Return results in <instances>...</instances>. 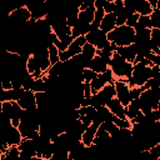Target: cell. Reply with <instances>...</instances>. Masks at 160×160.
Wrapping results in <instances>:
<instances>
[{
    "mask_svg": "<svg viewBox=\"0 0 160 160\" xmlns=\"http://www.w3.org/2000/svg\"><path fill=\"white\" fill-rule=\"evenodd\" d=\"M106 39L116 46H129L135 41V31L126 25L116 26L114 30L106 34Z\"/></svg>",
    "mask_w": 160,
    "mask_h": 160,
    "instance_id": "cell-2",
    "label": "cell"
},
{
    "mask_svg": "<svg viewBox=\"0 0 160 160\" xmlns=\"http://www.w3.org/2000/svg\"><path fill=\"white\" fill-rule=\"evenodd\" d=\"M32 158H35V156L28 151H19V159L20 160H32Z\"/></svg>",
    "mask_w": 160,
    "mask_h": 160,
    "instance_id": "cell-34",
    "label": "cell"
},
{
    "mask_svg": "<svg viewBox=\"0 0 160 160\" xmlns=\"http://www.w3.org/2000/svg\"><path fill=\"white\" fill-rule=\"evenodd\" d=\"M24 92V89L21 88V89H11V90H9V95H10V101H18L19 99H20V96H21V94Z\"/></svg>",
    "mask_w": 160,
    "mask_h": 160,
    "instance_id": "cell-26",
    "label": "cell"
},
{
    "mask_svg": "<svg viewBox=\"0 0 160 160\" xmlns=\"http://www.w3.org/2000/svg\"><path fill=\"white\" fill-rule=\"evenodd\" d=\"M105 106L110 110V112H111L114 116L120 118V119H125V118H126V115H125V108L121 105V102H120L116 98L110 99V100L106 102Z\"/></svg>",
    "mask_w": 160,
    "mask_h": 160,
    "instance_id": "cell-6",
    "label": "cell"
},
{
    "mask_svg": "<svg viewBox=\"0 0 160 160\" xmlns=\"http://www.w3.org/2000/svg\"><path fill=\"white\" fill-rule=\"evenodd\" d=\"M32 160H44V159L40 158V156H35V158H32Z\"/></svg>",
    "mask_w": 160,
    "mask_h": 160,
    "instance_id": "cell-38",
    "label": "cell"
},
{
    "mask_svg": "<svg viewBox=\"0 0 160 160\" xmlns=\"http://www.w3.org/2000/svg\"><path fill=\"white\" fill-rule=\"evenodd\" d=\"M94 12H95V8L94 6L88 8V9L82 10V11H79L78 21L82 22V24H86V25H91L92 19H94Z\"/></svg>",
    "mask_w": 160,
    "mask_h": 160,
    "instance_id": "cell-12",
    "label": "cell"
},
{
    "mask_svg": "<svg viewBox=\"0 0 160 160\" xmlns=\"http://www.w3.org/2000/svg\"><path fill=\"white\" fill-rule=\"evenodd\" d=\"M102 10L105 14H110V12H114L115 10V4H114V0H106L104 6H102Z\"/></svg>",
    "mask_w": 160,
    "mask_h": 160,
    "instance_id": "cell-29",
    "label": "cell"
},
{
    "mask_svg": "<svg viewBox=\"0 0 160 160\" xmlns=\"http://www.w3.org/2000/svg\"><path fill=\"white\" fill-rule=\"evenodd\" d=\"M142 29H150L151 30V22H150V16H145V15H140L139 20L136 22V25L134 26V31H139Z\"/></svg>",
    "mask_w": 160,
    "mask_h": 160,
    "instance_id": "cell-16",
    "label": "cell"
},
{
    "mask_svg": "<svg viewBox=\"0 0 160 160\" xmlns=\"http://www.w3.org/2000/svg\"><path fill=\"white\" fill-rule=\"evenodd\" d=\"M96 96L99 98L101 105L105 106L106 102H108L110 99L115 98V88H114V84H106L99 92H96Z\"/></svg>",
    "mask_w": 160,
    "mask_h": 160,
    "instance_id": "cell-7",
    "label": "cell"
},
{
    "mask_svg": "<svg viewBox=\"0 0 160 160\" xmlns=\"http://www.w3.org/2000/svg\"><path fill=\"white\" fill-rule=\"evenodd\" d=\"M1 108H2V114L9 116L11 119V112H12V102L11 101H5L1 102Z\"/></svg>",
    "mask_w": 160,
    "mask_h": 160,
    "instance_id": "cell-27",
    "label": "cell"
},
{
    "mask_svg": "<svg viewBox=\"0 0 160 160\" xmlns=\"http://www.w3.org/2000/svg\"><path fill=\"white\" fill-rule=\"evenodd\" d=\"M104 160H115V159L111 158V156H106V158H104Z\"/></svg>",
    "mask_w": 160,
    "mask_h": 160,
    "instance_id": "cell-37",
    "label": "cell"
},
{
    "mask_svg": "<svg viewBox=\"0 0 160 160\" xmlns=\"http://www.w3.org/2000/svg\"><path fill=\"white\" fill-rule=\"evenodd\" d=\"M5 101H10V95H9V90H0V102H5Z\"/></svg>",
    "mask_w": 160,
    "mask_h": 160,
    "instance_id": "cell-33",
    "label": "cell"
},
{
    "mask_svg": "<svg viewBox=\"0 0 160 160\" xmlns=\"http://www.w3.org/2000/svg\"><path fill=\"white\" fill-rule=\"evenodd\" d=\"M116 28V16L114 12H110V14H105L104 15V19L100 24V30L104 31L105 34L110 32L111 30H114Z\"/></svg>",
    "mask_w": 160,
    "mask_h": 160,
    "instance_id": "cell-9",
    "label": "cell"
},
{
    "mask_svg": "<svg viewBox=\"0 0 160 160\" xmlns=\"http://www.w3.org/2000/svg\"><path fill=\"white\" fill-rule=\"evenodd\" d=\"M31 91L32 92H46V82L42 78H38L34 79L32 86H31Z\"/></svg>",
    "mask_w": 160,
    "mask_h": 160,
    "instance_id": "cell-17",
    "label": "cell"
},
{
    "mask_svg": "<svg viewBox=\"0 0 160 160\" xmlns=\"http://www.w3.org/2000/svg\"><path fill=\"white\" fill-rule=\"evenodd\" d=\"M1 88L2 90H11L12 86H11V81L9 78H2L1 79Z\"/></svg>",
    "mask_w": 160,
    "mask_h": 160,
    "instance_id": "cell-32",
    "label": "cell"
},
{
    "mask_svg": "<svg viewBox=\"0 0 160 160\" xmlns=\"http://www.w3.org/2000/svg\"><path fill=\"white\" fill-rule=\"evenodd\" d=\"M104 15H105V12H104L102 9L95 10V12H94V19H92V22H91V25H90V29H99V28H100V24H101V21H102V19H104Z\"/></svg>",
    "mask_w": 160,
    "mask_h": 160,
    "instance_id": "cell-18",
    "label": "cell"
},
{
    "mask_svg": "<svg viewBox=\"0 0 160 160\" xmlns=\"http://www.w3.org/2000/svg\"><path fill=\"white\" fill-rule=\"evenodd\" d=\"M16 102L22 110H36L38 109L36 101H35V92H32L31 90H24V92L21 94L20 99Z\"/></svg>",
    "mask_w": 160,
    "mask_h": 160,
    "instance_id": "cell-4",
    "label": "cell"
},
{
    "mask_svg": "<svg viewBox=\"0 0 160 160\" xmlns=\"http://www.w3.org/2000/svg\"><path fill=\"white\" fill-rule=\"evenodd\" d=\"M139 14L138 12H135V14H132V15H130L128 19H126V22H125V25L126 26H129V28H132L134 29V26L136 25V22H138V20H139Z\"/></svg>",
    "mask_w": 160,
    "mask_h": 160,
    "instance_id": "cell-28",
    "label": "cell"
},
{
    "mask_svg": "<svg viewBox=\"0 0 160 160\" xmlns=\"http://www.w3.org/2000/svg\"><path fill=\"white\" fill-rule=\"evenodd\" d=\"M1 160H20L19 159V149L18 146H9L8 150L1 154Z\"/></svg>",
    "mask_w": 160,
    "mask_h": 160,
    "instance_id": "cell-15",
    "label": "cell"
},
{
    "mask_svg": "<svg viewBox=\"0 0 160 160\" xmlns=\"http://www.w3.org/2000/svg\"><path fill=\"white\" fill-rule=\"evenodd\" d=\"M149 16L151 22V29H160V9H154Z\"/></svg>",
    "mask_w": 160,
    "mask_h": 160,
    "instance_id": "cell-21",
    "label": "cell"
},
{
    "mask_svg": "<svg viewBox=\"0 0 160 160\" xmlns=\"http://www.w3.org/2000/svg\"><path fill=\"white\" fill-rule=\"evenodd\" d=\"M108 68H109V64L102 58H100L99 55H95L89 61V64L86 66V69H90V70H92L96 74H104L108 70Z\"/></svg>",
    "mask_w": 160,
    "mask_h": 160,
    "instance_id": "cell-5",
    "label": "cell"
},
{
    "mask_svg": "<svg viewBox=\"0 0 160 160\" xmlns=\"http://www.w3.org/2000/svg\"><path fill=\"white\" fill-rule=\"evenodd\" d=\"M141 92H142L141 88H138V86L129 88V99H130V101L131 100H135V99H139L140 95H141Z\"/></svg>",
    "mask_w": 160,
    "mask_h": 160,
    "instance_id": "cell-25",
    "label": "cell"
},
{
    "mask_svg": "<svg viewBox=\"0 0 160 160\" xmlns=\"http://www.w3.org/2000/svg\"><path fill=\"white\" fill-rule=\"evenodd\" d=\"M65 52H66L68 58H69V59H71V58H74V56H76V55L81 54V46H79L78 44H75V42L72 41V42L69 45V48L65 50Z\"/></svg>",
    "mask_w": 160,
    "mask_h": 160,
    "instance_id": "cell-23",
    "label": "cell"
},
{
    "mask_svg": "<svg viewBox=\"0 0 160 160\" xmlns=\"http://www.w3.org/2000/svg\"><path fill=\"white\" fill-rule=\"evenodd\" d=\"M111 121L115 124V126L118 129H130L131 128V122L126 118L125 119H120V118H116V116L112 115V120Z\"/></svg>",
    "mask_w": 160,
    "mask_h": 160,
    "instance_id": "cell-22",
    "label": "cell"
},
{
    "mask_svg": "<svg viewBox=\"0 0 160 160\" xmlns=\"http://www.w3.org/2000/svg\"><path fill=\"white\" fill-rule=\"evenodd\" d=\"M114 88H115V98L121 102V105L124 108H126L130 102L128 82L122 81V80H115L114 81Z\"/></svg>",
    "mask_w": 160,
    "mask_h": 160,
    "instance_id": "cell-3",
    "label": "cell"
},
{
    "mask_svg": "<svg viewBox=\"0 0 160 160\" xmlns=\"http://www.w3.org/2000/svg\"><path fill=\"white\" fill-rule=\"evenodd\" d=\"M81 55H82L85 59L91 60V59L96 55V49H95V46H92V45H90V44L86 42V44L81 48Z\"/></svg>",
    "mask_w": 160,
    "mask_h": 160,
    "instance_id": "cell-20",
    "label": "cell"
},
{
    "mask_svg": "<svg viewBox=\"0 0 160 160\" xmlns=\"http://www.w3.org/2000/svg\"><path fill=\"white\" fill-rule=\"evenodd\" d=\"M72 41H74L75 44H78L79 46H81V48L86 44V39H85V36H78V38H75Z\"/></svg>",
    "mask_w": 160,
    "mask_h": 160,
    "instance_id": "cell-35",
    "label": "cell"
},
{
    "mask_svg": "<svg viewBox=\"0 0 160 160\" xmlns=\"http://www.w3.org/2000/svg\"><path fill=\"white\" fill-rule=\"evenodd\" d=\"M0 156H1V154H0ZM0 160H1V159H0Z\"/></svg>",
    "mask_w": 160,
    "mask_h": 160,
    "instance_id": "cell-39",
    "label": "cell"
},
{
    "mask_svg": "<svg viewBox=\"0 0 160 160\" xmlns=\"http://www.w3.org/2000/svg\"><path fill=\"white\" fill-rule=\"evenodd\" d=\"M81 89H82V92H84V98L85 99H90V96H91L90 82H81Z\"/></svg>",
    "mask_w": 160,
    "mask_h": 160,
    "instance_id": "cell-30",
    "label": "cell"
},
{
    "mask_svg": "<svg viewBox=\"0 0 160 160\" xmlns=\"http://www.w3.org/2000/svg\"><path fill=\"white\" fill-rule=\"evenodd\" d=\"M105 85H106V81H105L104 76H102L101 74H98V76L90 82V86H91V95L99 92Z\"/></svg>",
    "mask_w": 160,
    "mask_h": 160,
    "instance_id": "cell-14",
    "label": "cell"
},
{
    "mask_svg": "<svg viewBox=\"0 0 160 160\" xmlns=\"http://www.w3.org/2000/svg\"><path fill=\"white\" fill-rule=\"evenodd\" d=\"M105 36H106V34L104 31H101L100 29H90V31L85 35V39H86L88 44L96 46L100 42V40H102Z\"/></svg>",
    "mask_w": 160,
    "mask_h": 160,
    "instance_id": "cell-11",
    "label": "cell"
},
{
    "mask_svg": "<svg viewBox=\"0 0 160 160\" xmlns=\"http://www.w3.org/2000/svg\"><path fill=\"white\" fill-rule=\"evenodd\" d=\"M109 69L112 71L115 80H122L128 82V80L132 75V64L125 61L116 52H112V56L109 62Z\"/></svg>",
    "mask_w": 160,
    "mask_h": 160,
    "instance_id": "cell-1",
    "label": "cell"
},
{
    "mask_svg": "<svg viewBox=\"0 0 160 160\" xmlns=\"http://www.w3.org/2000/svg\"><path fill=\"white\" fill-rule=\"evenodd\" d=\"M152 8L150 6L148 0H136V5H135V12H138L139 15H145L149 16L152 12Z\"/></svg>",
    "mask_w": 160,
    "mask_h": 160,
    "instance_id": "cell-13",
    "label": "cell"
},
{
    "mask_svg": "<svg viewBox=\"0 0 160 160\" xmlns=\"http://www.w3.org/2000/svg\"><path fill=\"white\" fill-rule=\"evenodd\" d=\"M46 48H48V55H49L50 64L51 65L56 64L59 61V50H58V48L55 45H52V44H49Z\"/></svg>",
    "mask_w": 160,
    "mask_h": 160,
    "instance_id": "cell-19",
    "label": "cell"
},
{
    "mask_svg": "<svg viewBox=\"0 0 160 160\" xmlns=\"http://www.w3.org/2000/svg\"><path fill=\"white\" fill-rule=\"evenodd\" d=\"M105 1H106V0H94V8H95V10H98V9H102Z\"/></svg>",
    "mask_w": 160,
    "mask_h": 160,
    "instance_id": "cell-36",
    "label": "cell"
},
{
    "mask_svg": "<svg viewBox=\"0 0 160 160\" xmlns=\"http://www.w3.org/2000/svg\"><path fill=\"white\" fill-rule=\"evenodd\" d=\"M102 76H104V79H105V81H106V84H114V81H115V79H114V75H112V71L108 68V70L104 72V74H101Z\"/></svg>",
    "mask_w": 160,
    "mask_h": 160,
    "instance_id": "cell-31",
    "label": "cell"
},
{
    "mask_svg": "<svg viewBox=\"0 0 160 160\" xmlns=\"http://www.w3.org/2000/svg\"><path fill=\"white\" fill-rule=\"evenodd\" d=\"M81 75H82V80H84V82H91V81L98 76V74L94 72V71L90 70V69H84L82 72H81Z\"/></svg>",
    "mask_w": 160,
    "mask_h": 160,
    "instance_id": "cell-24",
    "label": "cell"
},
{
    "mask_svg": "<svg viewBox=\"0 0 160 160\" xmlns=\"http://www.w3.org/2000/svg\"><path fill=\"white\" fill-rule=\"evenodd\" d=\"M99 125L96 124H91L82 134H81V142L85 148H89L90 145H92V141H94V138H95V134H96V130H98Z\"/></svg>",
    "mask_w": 160,
    "mask_h": 160,
    "instance_id": "cell-10",
    "label": "cell"
},
{
    "mask_svg": "<svg viewBox=\"0 0 160 160\" xmlns=\"http://www.w3.org/2000/svg\"><path fill=\"white\" fill-rule=\"evenodd\" d=\"M115 52L118 55H120L125 61L131 62V64H132V61H134V59L136 56V50H135V48H134L132 44L129 45V46H118V49H116Z\"/></svg>",
    "mask_w": 160,
    "mask_h": 160,
    "instance_id": "cell-8",
    "label": "cell"
}]
</instances>
